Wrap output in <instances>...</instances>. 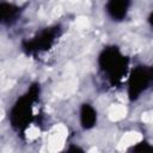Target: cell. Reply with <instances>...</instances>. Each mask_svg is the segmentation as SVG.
<instances>
[{
    "instance_id": "obj_1",
    "label": "cell",
    "mask_w": 153,
    "mask_h": 153,
    "mask_svg": "<svg viewBox=\"0 0 153 153\" xmlns=\"http://www.w3.org/2000/svg\"><path fill=\"white\" fill-rule=\"evenodd\" d=\"M123 56L120 55V53L116 49H108L104 51L102 56V68L104 73L106 72L110 74L109 78H118V73L123 72L124 67V61L122 59Z\"/></svg>"
},
{
    "instance_id": "obj_3",
    "label": "cell",
    "mask_w": 153,
    "mask_h": 153,
    "mask_svg": "<svg viewBox=\"0 0 153 153\" xmlns=\"http://www.w3.org/2000/svg\"><path fill=\"white\" fill-rule=\"evenodd\" d=\"M96 121V112L94 110L88 106V105H85L82 108V111H81V123L85 128H90L93 126Z\"/></svg>"
},
{
    "instance_id": "obj_4",
    "label": "cell",
    "mask_w": 153,
    "mask_h": 153,
    "mask_svg": "<svg viewBox=\"0 0 153 153\" xmlns=\"http://www.w3.org/2000/svg\"><path fill=\"white\" fill-rule=\"evenodd\" d=\"M152 24H153V17H152Z\"/></svg>"
},
{
    "instance_id": "obj_2",
    "label": "cell",
    "mask_w": 153,
    "mask_h": 153,
    "mask_svg": "<svg viewBox=\"0 0 153 153\" xmlns=\"http://www.w3.org/2000/svg\"><path fill=\"white\" fill-rule=\"evenodd\" d=\"M128 7V0H110L109 1V12L112 17L122 18L126 16Z\"/></svg>"
}]
</instances>
